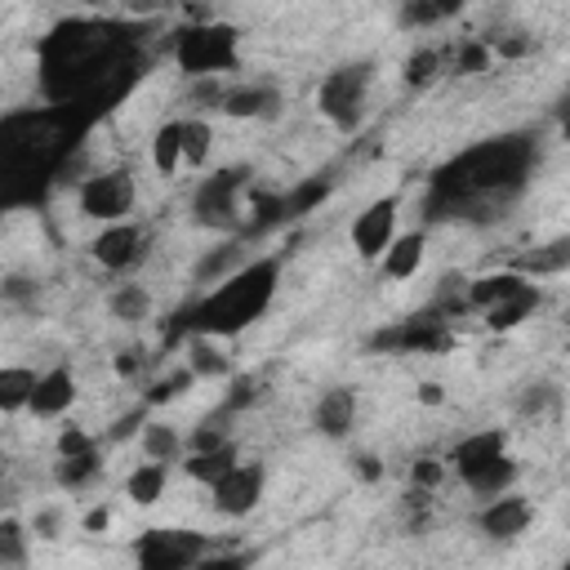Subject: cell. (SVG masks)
Returning <instances> with one entry per match:
<instances>
[{
    "instance_id": "obj_48",
    "label": "cell",
    "mask_w": 570,
    "mask_h": 570,
    "mask_svg": "<svg viewBox=\"0 0 570 570\" xmlns=\"http://www.w3.org/2000/svg\"><path fill=\"white\" fill-rule=\"evenodd\" d=\"M566 325H570V316H566Z\"/></svg>"
},
{
    "instance_id": "obj_10",
    "label": "cell",
    "mask_w": 570,
    "mask_h": 570,
    "mask_svg": "<svg viewBox=\"0 0 570 570\" xmlns=\"http://www.w3.org/2000/svg\"><path fill=\"white\" fill-rule=\"evenodd\" d=\"M129 552L142 570H191V566H205L214 557L209 534L183 530V525H151L134 539Z\"/></svg>"
},
{
    "instance_id": "obj_40",
    "label": "cell",
    "mask_w": 570,
    "mask_h": 570,
    "mask_svg": "<svg viewBox=\"0 0 570 570\" xmlns=\"http://www.w3.org/2000/svg\"><path fill=\"white\" fill-rule=\"evenodd\" d=\"M441 481H445V459H414L410 490H436Z\"/></svg>"
},
{
    "instance_id": "obj_32",
    "label": "cell",
    "mask_w": 570,
    "mask_h": 570,
    "mask_svg": "<svg viewBox=\"0 0 570 570\" xmlns=\"http://www.w3.org/2000/svg\"><path fill=\"white\" fill-rule=\"evenodd\" d=\"M138 445H142V459H160V463H174L187 454V441L178 436L174 423H142Z\"/></svg>"
},
{
    "instance_id": "obj_21",
    "label": "cell",
    "mask_w": 570,
    "mask_h": 570,
    "mask_svg": "<svg viewBox=\"0 0 570 570\" xmlns=\"http://www.w3.org/2000/svg\"><path fill=\"white\" fill-rule=\"evenodd\" d=\"M539 285L534 281H525L521 289H512L508 298H499V303H490L485 312H481V321H485V330H494V334H508V330H517L521 321H530L534 316V307H539Z\"/></svg>"
},
{
    "instance_id": "obj_6",
    "label": "cell",
    "mask_w": 570,
    "mask_h": 570,
    "mask_svg": "<svg viewBox=\"0 0 570 570\" xmlns=\"http://www.w3.org/2000/svg\"><path fill=\"white\" fill-rule=\"evenodd\" d=\"M174 62L187 80H205V76H223L240 67V27L223 22V18H200V22H183L169 40Z\"/></svg>"
},
{
    "instance_id": "obj_45",
    "label": "cell",
    "mask_w": 570,
    "mask_h": 570,
    "mask_svg": "<svg viewBox=\"0 0 570 570\" xmlns=\"http://www.w3.org/2000/svg\"><path fill=\"white\" fill-rule=\"evenodd\" d=\"M419 401H423V405H441V401H445L441 383H419Z\"/></svg>"
},
{
    "instance_id": "obj_28",
    "label": "cell",
    "mask_w": 570,
    "mask_h": 570,
    "mask_svg": "<svg viewBox=\"0 0 570 570\" xmlns=\"http://www.w3.org/2000/svg\"><path fill=\"white\" fill-rule=\"evenodd\" d=\"M232 463H240L236 441H232V445H218V450H187V454H183V472H187L191 481H200V485H214Z\"/></svg>"
},
{
    "instance_id": "obj_30",
    "label": "cell",
    "mask_w": 570,
    "mask_h": 570,
    "mask_svg": "<svg viewBox=\"0 0 570 570\" xmlns=\"http://www.w3.org/2000/svg\"><path fill=\"white\" fill-rule=\"evenodd\" d=\"M107 312H111L116 321H125V325H138V321L151 316V289L138 285V281H120V285L107 294Z\"/></svg>"
},
{
    "instance_id": "obj_41",
    "label": "cell",
    "mask_w": 570,
    "mask_h": 570,
    "mask_svg": "<svg viewBox=\"0 0 570 570\" xmlns=\"http://www.w3.org/2000/svg\"><path fill=\"white\" fill-rule=\"evenodd\" d=\"M58 530H62V517H58L53 508H40V512L31 517V534H40V539H58Z\"/></svg>"
},
{
    "instance_id": "obj_23",
    "label": "cell",
    "mask_w": 570,
    "mask_h": 570,
    "mask_svg": "<svg viewBox=\"0 0 570 570\" xmlns=\"http://www.w3.org/2000/svg\"><path fill=\"white\" fill-rule=\"evenodd\" d=\"M151 165H156V174H178V169H187V120H183V116L165 120V125L151 134Z\"/></svg>"
},
{
    "instance_id": "obj_36",
    "label": "cell",
    "mask_w": 570,
    "mask_h": 570,
    "mask_svg": "<svg viewBox=\"0 0 570 570\" xmlns=\"http://www.w3.org/2000/svg\"><path fill=\"white\" fill-rule=\"evenodd\" d=\"M490 62H494L490 40H485V36H472V40H463V45L454 49L450 71H459V76H481V71H490Z\"/></svg>"
},
{
    "instance_id": "obj_8",
    "label": "cell",
    "mask_w": 570,
    "mask_h": 570,
    "mask_svg": "<svg viewBox=\"0 0 570 570\" xmlns=\"http://www.w3.org/2000/svg\"><path fill=\"white\" fill-rule=\"evenodd\" d=\"M249 165H223L214 174H205L191 191V218L200 227H214L223 236H240L245 232V187H249Z\"/></svg>"
},
{
    "instance_id": "obj_46",
    "label": "cell",
    "mask_w": 570,
    "mask_h": 570,
    "mask_svg": "<svg viewBox=\"0 0 570 570\" xmlns=\"http://www.w3.org/2000/svg\"><path fill=\"white\" fill-rule=\"evenodd\" d=\"M356 463H361V476H370V481L379 476V459H374V454H361Z\"/></svg>"
},
{
    "instance_id": "obj_20",
    "label": "cell",
    "mask_w": 570,
    "mask_h": 570,
    "mask_svg": "<svg viewBox=\"0 0 570 570\" xmlns=\"http://www.w3.org/2000/svg\"><path fill=\"white\" fill-rule=\"evenodd\" d=\"M508 267H517V272L530 276V281L570 272V232H566V236H552V240H539V245H530V249H521Z\"/></svg>"
},
{
    "instance_id": "obj_31",
    "label": "cell",
    "mask_w": 570,
    "mask_h": 570,
    "mask_svg": "<svg viewBox=\"0 0 570 570\" xmlns=\"http://www.w3.org/2000/svg\"><path fill=\"white\" fill-rule=\"evenodd\" d=\"M36 379H40V370H31V365H4L0 370V410L4 414L27 410L31 392H36Z\"/></svg>"
},
{
    "instance_id": "obj_12",
    "label": "cell",
    "mask_w": 570,
    "mask_h": 570,
    "mask_svg": "<svg viewBox=\"0 0 570 570\" xmlns=\"http://www.w3.org/2000/svg\"><path fill=\"white\" fill-rule=\"evenodd\" d=\"M134 200H138V183H134L129 169H102V174H89L76 187V205L94 223H120V218H129L134 214Z\"/></svg>"
},
{
    "instance_id": "obj_27",
    "label": "cell",
    "mask_w": 570,
    "mask_h": 570,
    "mask_svg": "<svg viewBox=\"0 0 570 570\" xmlns=\"http://www.w3.org/2000/svg\"><path fill=\"white\" fill-rule=\"evenodd\" d=\"M463 9V0H396V22L410 31H432L450 22Z\"/></svg>"
},
{
    "instance_id": "obj_39",
    "label": "cell",
    "mask_w": 570,
    "mask_h": 570,
    "mask_svg": "<svg viewBox=\"0 0 570 570\" xmlns=\"http://www.w3.org/2000/svg\"><path fill=\"white\" fill-rule=\"evenodd\" d=\"M94 445H102L94 432H85L80 423H67L58 432V441H53V454H80V450H94Z\"/></svg>"
},
{
    "instance_id": "obj_33",
    "label": "cell",
    "mask_w": 570,
    "mask_h": 570,
    "mask_svg": "<svg viewBox=\"0 0 570 570\" xmlns=\"http://www.w3.org/2000/svg\"><path fill=\"white\" fill-rule=\"evenodd\" d=\"M240 245H245L240 236H227L218 249H209V254L196 263V281H205V285H209V281H223L232 267H240V263H245V258H240Z\"/></svg>"
},
{
    "instance_id": "obj_2",
    "label": "cell",
    "mask_w": 570,
    "mask_h": 570,
    "mask_svg": "<svg viewBox=\"0 0 570 570\" xmlns=\"http://www.w3.org/2000/svg\"><path fill=\"white\" fill-rule=\"evenodd\" d=\"M534 165H539V138L534 134L508 129V134L481 138L428 174L423 218L428 223H445V218L494 223L530 187Z\"/></svg>"
},
{
    "instance_id": "obj_1",
    "label": "cell",
    "mask_w": 570,
    "mask_h": 570,
    "mask_svg": "<svg viewBox=\"0 0 570 570\" xmlns=\"http://www.w3.org/2000/svg\"><path fill=\"white\" fill-rule=\"evenodd\" d=\"M151 18H62L36 40V80L45 102H71L107 120L147 76Z\"/></svg>"
},
{
    "instance_id": "obj_47",
    "label": "cell",
    "mask_w": 570,
    "mask_h": 570,
    "mask_svg": "<svg viewBox=\"0 0 570 570\" xmlns=\"http://www.w3.org/2000/svg\"><path fill=\"white\" fill-rule=\"evenodd\" d=\"M85 4H102V0H85Z\"/></svg>"
},
{
    "instance_id": "obj_14",
    "label": "cell",
    "mask_w": 570,
    "mask_h": 570,
    "mask_svg": "<svg viewBox=\"0 0 570 570\" xmlns=\"http://www.w3.org/2000/svg\"><path fill=\"white\" fill-rule=\"evenodd\" d=\"M396 223H401V191L374 196V200L352 218V249H356L365 263H379L383 249H387L392 236H396Z\"/></svg>"
},
{
    "instance_id": "obj_34",
    "label": "cell",
    "mask_w": 570,
    "mask_h": 570,
    "mask_svg": "<svg viewBox=\"0 0 570 570\" xmlns=\"http://www.w3.org/2000/svg\"><path fill=\"white\" fill-rule=\"evenodd\" d=\"M263 392H267V379H263V374H232L223 405H227L232 414H245V410H254V405L263 401Z\"/></svg>"
},
{
    "instance_id": "obj_9",
    "label": "cell",
    "mask_w": 570,
    "mask_h": 570,
    "mask_svg": "<svg viewBox=\"0 0 570 570\" xmlns=\"http://www.w3.org/2000/svg\"><path fill=\"white\" fill-rule=\"evenodd\" d=\"M450 343H454V312L441 298H432L428 307H419V312H410V316L370 334L374 352H405V356H436Z\"/></svg>"
},
{
    "instance_id": "obj_38",
    "label": "cell",
    "mask_w": 570,
    "mask_h": 570,
    "mask_svg": "<svg viewBox=\"0 0 570 570\" xmlns=\"http://www.w3.org/2000/svg\"><path fill=\"white\" fill-rule=\"evenodd\" d=\"M561 405V392L552 387V383H530L525 392H521V401H517V414L521 419H539V414H548V410H557Z\"/></svg>"
},
{
    "instance_id": "obj_18",
    "label": "cell",
    "mask_w": 570,
    "mask_h": 570,
    "mask_svg": "<svg viewBox=\"0 0 570 570\" xmlns=\"http://www.w3.org/2000/svg\"><path fill=\"white\" fill-rule=\"evenodd\" d=\"M312 428L330 441H343L356 428V392L352 387H325L312 405Z\"/></svg>"
},
{
    "instance_id": "obj_22",
    "label": "cell",
    "mask_w": 570,
    "mask_h": 570,
    "mask_svg": "<svg viewBox=\"0 0 570 570\" xmlns=\"http://www.w3.org/2000/svg\"><path fill=\"white\" fill-rule=\"evenodd\" d=\"M187 343V370L196 374V379H232L236 370H232V356H227V338H214V334H187L183 338Z\"/></svg>"
},
{
    "instance_id": "obj_42",
    "label": "cell",
    "mask_w": 570,
    "mask_h": 570,
    "mask_svg": "<svg viewBox=\"0 0 570 570\" xmlns=\"http://www.w3.org/2000/svg\"><path fill=\"white\" fill-rule=\"evenodd\" d=\"M107 525H111V508H107V503H98V508L85 512V530H89V534H98V530H107Z\"/></svg>"
},
{
    "instance_id": "obj_44",
    "label": "cell",
    "mask_w": 570,
    "mask_h": 570,
    "mask_svg": "<svg viewBox=\"0 0 570 570\" xmlns=\"http://www.w3.org/2000/svg\"><path fill=\"white\" fill-rule=\"evenodd\" d=\"M552 116H557V129H561V138L570 142V94L557 102V111H552Z\"/></svg>"
},
{
    "instance_id": "obj_37",
    "label": "cell",
    "mask_w": 570,
    "mask_h": 570,
    "mask_svg": "<svg viewBox=\"0 0 570 570\" xmlns=\"http://www.w3.org/2000/svg\"><path fill=\"white\" fill-rule=\"evenodd\" d=\"M191 383H200L191 370H187V361L183 365H174L165 379H156L151 387H147V396H142V405H165V401H174V396H183Z\"/></svg>"
},
{
    "instance_id": "obj_16",
    "label": "cell",
    "mask_w": 570,
    "mask_h": 570,
    "mask_svg": "<svg viewBox=\"0 0 570 570\" xmlns=\"http://www.w3.org/2000/svg\"><path fill=\"white\" fill-rule=\"evenodd\" d=\"M76 374H71V365H49V370H40V379H36V392H31V405H27V414H36V419H62L71 405H76Z\"/></svg>"
},
{
    "instance_id": "obj_25",
    "label": "cell",
    "mask_w": 570,
    "mask_h": 570,
    "mask_svg": "<svg viewBox=\"0 0 570 570\" xmlns=\"http://www.w3.org/2000/svg\"><path fill=\"white\" fill-rule=\"evenodd\" d=\"M102 476V445H94V450H80V454H58V463H53V481L62 485V490H89L94 481Z\"/></svg>"
},
{
    "instance_id": "obj_24",
    "label": "cell",
    "mask_w": 570,
    "mask_h": 570,
    "mask_svg": "<svg viewBox=\"0 0 570 570\" xmlns=\"http://www.w3.org/2000/svg\"><path fill=\"white\" fill-rule=\"evenodd\" d=\"M525 281H530V276H521L517 267H499V272H485V276H472L463 294H468V307H472V312H485L490 303H499V298H508V294H512V289H521Z\"/></svg>"
},
{
    "instance_id": "obj_43",
    "label": "cell",
    "mask_w": 570,
    "mask_h": 570,
    "mask_svg": "<svg viewBox=\"0 0 570 570\" xmlns=\"http://www.w3.org/2000/svg\"><path fill=\"white\" fill-rule=\"evenodd\" d=\"M120 4H125V13H129V18H151L160 0H120Z\"/></svg>"
},
{
    "instance_id": "obj_3",
    "label": "cell",
    "mask_w": 570,
    "mask_h": 570,
    "mask_svg": "<svg viewBox=\"0 0 570 570\" xmlns=\"http://www.w3.org/2000/svg\"><path fill=\"white\" fill-rule=\"evenodd\" d=\"M94 116L71 102L18 107L0 116V200L4 209L36 205L62 178L67 160L94 134Z\"/></svg>"
},
{
    "instance_id": "obj_35",
    "label": "cell",
    "mask_w": 570,
    "mask_h": 570,
    "mask_svg": "<svg viewBox=\"0 0 570 570\" xmlns=\"http://www.w3.org/2000/svg\"><path fill=\"white\" fill-rule=\"evenodd\" d=\"M36 534H27V525L18 517H0V566H27V548Z\"/></svg>"
},
{
    "instance_id": "obj_4",
    "label": "cell",
    "mask_w": 570,
    "mask_h": 570,
    "mask_svg": "<svg viewBox=\"0 0 570 570\" xmlns=\"http://www.w3.org/2000/svg\"><path fill=\"white\" fill-rule=\"evenodd\" d=\"M281 272H285V254H258L245 258L240 267H232L223 281H214L196 303H187L183 312H174L169 338H187V334H214V338H236L245 334L254 321L267 316V307L276 303L281 289Z\"/></svg>"
},
{
    "instance_id": "obj_5",
    "label": "cell",
    "mask_w": 570,
    "mask_h": 570,
    "mask_svg": "<svg viewBox=\"0 0 570 570\" xmlns=\"http://www.w3.org/2000/svg\"><path fill=\"white\" fill-rule=\"evenodd\" d=\"M445 463L454 468V476H459L476 499L503 494V490H512L517 476H521L517 459L508 454V432H503V428H481V432L459 436L454 450L445 454Z\"/></svg>"
},
{
    "instance_id": "obj_19",
    "label": "cell",
    "mask_w": 570,
    "mask_h": 570,
    "mask_svg": "<svg viewBox=\"0 0 570 570\" xmlns=\"http://www.w3.org/2000/svg\"><path fill=\"white\" fill-rule=\"evenodd\" d=\"M423 249H428V232H423V227L396 232V236H392V245H387V249H383V258H379L383 281H410V276L423 267Z\"/></svg>"
},
{
    "instance_id": "obj_17",
    "label": "cell",
    "mask_w": 570,
    "mask_h": 570,
    "mask_svg": "<svg viewBox=\"0 0 570 570\" xmlns=\"http://www.w3.org/2000/svg\"><path fill=\"white\" fill-rule=\"evenodd\" d=\"M281 107H285L281 89H276V85H263V80L236 85V89H227L223 102H218V111L232 116V120H272V116H281Z\"/></svg>"
},
{
    "instance_id": "obj_26",
    "label": "cell",
    "mask_w": 570,
    "mask_h": 570,
    "mask_svg": "<svg viewBox=\"0 0 570 570\" xmlns=\"http://www.w3.org/2000/svg\"><path fill=\"white\" fill-rule=\"evenodd\" d=\"M165 485H169V463L147 459V463H138V468L125 476V499L138 503V508H151V503H160Z\"/></svg>"
},
{
    "instance_id": "obj_7",
    "label": "cell",
    "mask_w": 570,
    "mask_h": 570,
    "mask_svg": "<svg viewBox=\"0 0 570 570\" xmlns=\"http://www.w3.org/2000/svg\"><path fill=\"white\" fill-rule=\"evenodd\" d=\"M370 89H374V62L370 58L338 62L316 85V111L338 134H356L361 120H365V107H370Z\"/></svg>"
},
{
    "instance_id": "obj_11",
    "label": "cell",
    "mask_w": 570,
    "mask_h": 570,
    "mask_svg": "<svg viewBox=\"0 0 570 570\" xmlns=\"http://www.w3.org/2000/svg\"><path fill=\"white\" fill-rule=\"evenodd\" d=\"M151 254V227L138 218H120V223H102L98 236L89 240V258L111 272V276H129L147 263Z\"/></svg>"
},
{
    "instance_id": "obj_15",
    "label": "cell",
    "mask_w": 570,
    "mask_h": 570,
    "mask_svg": "<svg viewBox=\"0 0 570 570\" xmlns=\"http://www.w3.org/2000/svg\"><path fill=\"white\" fill-rule=\"evenodd\" d=\"M530 521H534V503H530L525 494H517V490L490 494V499L481 503V512H476V530H481L485 539H499V543L521 539V534L530 530Z\"/></svg>"
},
{
    "instance_id": "obj_13",
    "label": "cell",
    "mask_w": 570,
    "mask_h": 570,
    "mask_svg": "<svg viewBox=\"0 0 570 570\" xmlns=\"http://www.w3.org/2000/svg\"><path fill=\"white\" fill-rule=\"evenodd\" d=\"M209 490V503H214V512H223V517H249L254 508H258V499H263V490H267V468L258 463V459H240V463H232L214 485H205Z\"/></svg>"
},
{
    "instance_id": "obj_29",
    "label": "cell",
    "mask_w": 570,
    "mask_h": 570,
    "mask_svg": "<svg viewBox=\"0 0 570 570\" xmlns=\"http://www.w3.org/2000/svg\"><path fill=\"white\" fill-rule=\"evenodd\" d=\"M450 67H445V53L441 49H432V45H419L405 62H401V80H405V89H432L441 76H445Z\"/></svg>"
}]
</instances>
